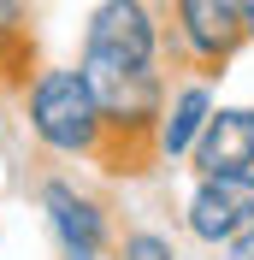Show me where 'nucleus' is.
<instances>
[{
  "mask_svg": "<svg viewBox=\"0 0 254 260\" xmlns=\"http://www.w3.org/2000/svg\"><path fill=\"white\" fill-rule=\"evenodd\" d=\"M18 118H24V136H30L48 160L65 166H101L112 160V130L101 113L95 89L83 77V65H36V77L24 83L18 95Z\"/></svg>",
  "mask_w": 254,
  "mask_h": 260,
  "instance_id": "f257e3e1",
  "label": "nucleus"
},
{
  "mask_svg": "<svg viewBox=\"0 0 254 260\" xmlns=\"http://www.w3.org/2000/svg\"><path fill=\"white\" fill-rule=\"evenodd\" d=\"M36 213L59 260H112L118 248V213L101 189H89L71 172H42L36 178Z\"/></svg>",
  "mask_w": 254,
  "mask_h": 260,
  "instance_id": "f03ea898",
  "label": "nucleus"
},
{
  "mask_svg": "<svg viewBox=\"0 0 254 260\" xmlns=\"http://www.w3.org/2000/svg\"><path fill=\"white\" fill-rule=\"evenodd\" d=\"M160 12H166V48L177 71L219 83L237 65V53L254 48L242 0H160Z\"/></svg>",
  "mask_w": 254,
  "mask_h": 260,
  "instance_id": "7ed1b4c3",
  "label": "nucleus"
},
{
  "mask_svg": "<svg viewBox=\"0 0 254 260\" xmlns=\"http://www.w3.org/2000/svg\"><path fill=\"white\" fill-rule=\"evenodd\" d=\"M254 225V172H189L177 195V231L201 248H225Z\"/></svg>",
  "mask_w": 254,
  "mask_h": 260,
  "instance_id": "20e7f679",
  "label": "nucleus"
},
{
  "mask_svg": "<svg viewBox=\"0 0 254 260\" xmlns=\"http://www.w3.org/2000/svg\"><path fill=\"white\" fill-rule=\"evenodd\" d=\"M77 53H112V59L172 65L160 0H95L89 18H83V48ZM172 71H177V65H172Z\"/></svg>",
  "mask_w": 254,
  "mask_h": 260,
  "instance_id": "39448f33",
  "label": "nucleus"
},
{
  "mask_svg": "<svg viewBox=\"0 0 254 260\" xmlns=\"http://www.w3.org/2000/svg\"><path fill=\"white\" fill-rule=\"evenodd\" d=\"M213 113H219V83L195 77V71H177L172 95L160 107V124H154V166H189Z\"/></svg>",
  "mask_w": 254,
  "mask_h": 260,
  "instance_id": "423d86ee",
  "label": "nucleus"
},
{
  "mask_svg": "<svg viewBox=\"0 0 254 260\" xmlns=\"http://www.w3.org/2000/svg\"><path fill=\"white\" fill-rule=\"evenodd\" d=\"M189 172H254V101H219Z\"/></svg>",
  "mask_w": 254,
  "mask_h": 260,
  "instance_id": "0eeeda50",
  "label": "nucleus"
},
{
  "mask_svg": "<svg viewBox=\"0 0 254 260\" xmlns=\"http://www.w3.org/2000/svg\"><path fill=\"white\" fill-rule=\"evenodd\" d=\"M36 30H30V0H0V95H24L36 77Z\"/></svg>",
  "mask_w": 254,
  "mask_h": 260,
  "instance_id": "6e6552de",
  "label": "nucleus"
},
{
  "mask_svg": "<svg viewBox=\"0 0 254 260\" xmlns=\"http://www.w3.org/2000/svg\"><path fill=\"white\" fill-rule=\"evenodd\" d=\"M112 260H183V254H177V243H172L160 225H124Z\"/></svg>",
  "mask_w": 254,
  "mask_h": 260,
  "instance_id": "1a4fd4ad",
  "label": "nucleus"
},
{
  "mask_svg": "<svg viewBox=\"0 0 254 260\" xmlns=\"http://www.w3.org/2000/svg\"><path fill=\"white\" fill-rule=\"evenodd\" d=\"M219 260H254V225H248V231H237V237L219 248Z\"/></svg>",
  "mask_w": 254,
  "mask_h": 260,
  "instance_id": "9d476101",
  "label": "nucleus"
},
{
  "mask_svg": "<svg viewBox=\"0 0 254 260\" xmlns=\"http://www.w3.org/2000/svg\"><path fill=\"white\" fill-rule=\"evenodd\" d=\"M242 18H248V42H254V0H242Z\"/></svg>",
  "mask_w": 254,
  "mask_h": 260,
  "instance_id": "9b49d317",
  "label": "nucleus"
}]
</instances>
